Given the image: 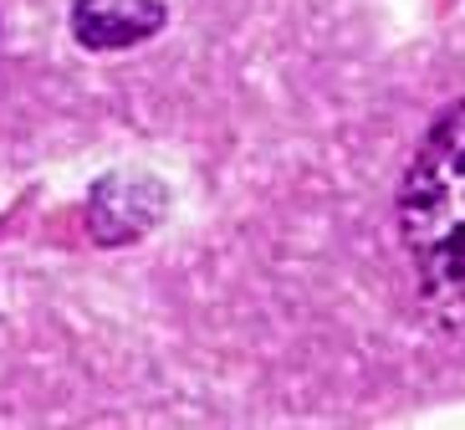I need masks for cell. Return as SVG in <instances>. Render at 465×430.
Returning a JSON list of instances; mask_svg holds the SVG:
<instances>
[{
	"label": "cell",
	"instance_id": "obj_1",
	"mask_svg": "<svg viewBox=\"0 0 465 430\" xmlns=\"http://www.w3.org/2000/svg\"><path fill=\"white\" fill-rule=\"evenodd\" d=\"M399 246L420 313L465 348V97L440 113L399 185Z\"/></svg>",
	"mask_w": 465,
	"mask_h": 430
},
{
	"label": "cell",
	"instance_id": "obj_3",
	"mask_svg": "<svg viewBox=\"0 0 465 430\" xmlns=\"http://www.w3.org/2000/svg\"><path fill=\"white\" fill-rule=\"evenodd\" d=\"M72 36L83 52H128L169 26L164 0H72Z\"/></svg>",
	"mask_w": 465,
	"mask_h": 430
},
{
	"label": "cell",
	"instance_id": "obj_2",
	"mask_svg": "<svg viewBox=\"0 0 465 430\" xmlns=\"http://www.w3.org/2000/svg\"><path fill=\"white\" fill-rule=\"evenodd\" d=\"M164 205H169V190L153 175H143V169H113L87 195V231H93V241L103 251L134 246V241H143L159 225Z\"/></svg>",
	"mask_w": 465,
	"mask_h": 430
}]
</instances>
